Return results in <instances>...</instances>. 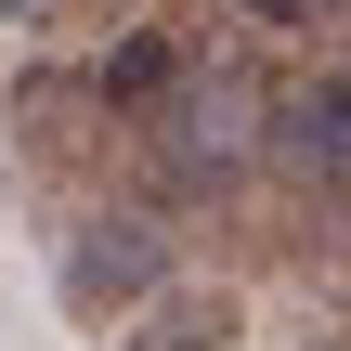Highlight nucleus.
Masks as SVG:
<instances>
[{
	"label": "nucleus",
	"instance_id": "nucleus-5",
	"mask_svg": "<svg viewBox=\"0 0 351 351\" xmlns=\"http://www.w3.org/2000/svg\"><path fill=\"white\" fill-rule=\"evenodd\" d=\"M274 156H287L300 182H351V78L287 91V104H274Z\"/></svg>",
	"mask_w": 351,
	"mask_h": 351
},
{
	"label": "nucleus",
	"instance_id": "nucleus-7",
	"mask_svg": "<svg viewBox=\"0 0 351 351\" xmlns=\"http://www.w3.org/2000/svg\"><path fill=\"white\" fill-rule=\"evenodd\" d=\"M247 26H326V0H234Z\"/></svg>",
	"mask_w": 351,
	"mask_h": 351
},
{
	"label": "nucleus",
	"instance_id": "nucleus-6",
	"mask_svg": "<svg viewBox=\"0 0 351 351\" xmlns=\"http://www.w3.org/2000/svg\"><path fill=\"white\" fill-rule=\"evenodd\" d=\"M234 339H247V300L234 287H169L156 313L117 326V351H234Z\"/></svg>",
	"mask_w": 351,
	"mask_h": 351
},
{
	"label": "nucleus",
	"instance_id": "nucleus-3",
	"mask_svg": "<svg viewBox=\"0 0 351 351\" xmlns=\"http://www.w3.org/2000/svg\"><path fill=\"white\" fill-rule=\"evenodd\" d=\"M13 143H26V169H78L117 117H104V91H91V65H26L13 78V117H0Z\"/></svg>",
	"mask_w": 351,
	"mask_h": 351
},
{
	"label": "nucleus",
	"instance_id": "nucleus-8",
	"mask_svg": "<svg viewBox=\"0 0 351 351\" xmlns=\"http://www.w3.org/2000/svg\"><path fill=\"white\" fill-rule=\"evenodd\" d=\"M65 13H117V0H52V26H65Z\"/></svg>",
	"mask_w": 351,
	"mask_h": 351
},
{
	"label": "nucleus",
	"instance_id": "nucleus-2",
	"mask_svg": "<svg viewBox=\"0 0 351 351\" xmlns=\"http://www.w3.org/2000/svg\"><path fill=\"white\" fill-rule=\"evenodd\" d=\"M143 143H156L182 182H234V169H247V143H274V104H261L247 78H221V65H195V78H182V104H169Z\"/></svg>",
	"mask_w": 351,
	"mask_h": 351
},
{
	"label": "nucleus",
	"instance_id": "nucleus-1",
	"mask_svg": "<svg viewBox=\"0 0 351 351\" xmlns=\"http://www.w3.org/2000/svg\"><path fill=\"white\" fill-rule=\"evenodd\" d=\"M52 300H65V326H130V313H156L169 300V221L156 208H91L78 234H65V261H52Z\"/></svg>",
	"mask_w": 351,
	"mask_h": 351
},
{
	"label": "nucleus",
	"instance_id": "nucleus-4",
	"mask_svg": "<svg viewBox=\"0 0 351 351\" xmlns=\"http://www.w3.org/2000/svg\"><path fill=\"white\" fill-rule=\"evenodd\" d=\"M182 78H195V39H182V26H117V39L91 52V91H104L117 130H156V117L182 104Z\"/></svg>",
	"mask_w": 351,
	"mask_h": 351
}]
</instances>
